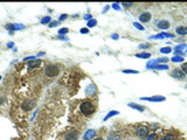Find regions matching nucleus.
Returning a JSON list of instances; mask_svg holds the SVG:
<instances>
[{
    "label": "nucleus",
    "mask_w": 187,
    "mask_h": 140,
    "mask_svg": "<svg viewBox=\"0 0 187 140\" xmlns=\"http://www.w3.org/2000/svg\"><path fill=\"white\" fill-rule=\"evenodd\" d=\"M80 111L84 116H91L96 111V105L91 100H83L80 104Z\"/></svg>",
    "instance_id": "1"
},
{
    "label": "nucleus",
    "mask_w": 187,
    "mask_h": 140,
    "mask_svg": "<svg viewBox=\"0 0 187 140\" xmlns=\"http://www.w3.org/2000/svg\"><path fill=\"white\" fill-rule=\"evenodd\" d=\"M60 71H61V68H60V65H57V64H48L44 68V75L50 78H54V77H56V76H58L60 75Z\"/></svg>",
    "instance_id": "2"
},
{
    "label": "nucleus",
    "mask_w": 187,
    "mask_h": 140,
    "mask_svg": "<svg viewBox=\"0 0 187 140\" xmlns=\"http://www.w3.org/2000/svg\"><path fill=\"white\" fill-rule=\"evenodd\" d=\"M35 105H36V100L33 98H28V99H25L21 103V109L24 111H29L33 107H35Z\"/></svg>",
    "instance_id": "3"
},
{
    "label": "nucleus",
    "mask_w": 187,
    "mask_h": 140,
    "mask_svg": "<svg viewBox=\"0 0 187 140\" xmlns=\"http://www.w3.org/2000/svg\"><path fill=\"white\" fill-rule=\"evenodd\" d=\"M80 132L77 130H70L64 134V140H78Z\"/></svg>",
    "instance_id": "4"
},
{
    "label": "nucleus",
    "mask_w": 187,
    "mask_h": 140,
    "mask_svg": "<svg viewBox=\"0 0 187 140\" xmlns=\"http://www.w3.org/2000/svg\"><path fill=\"white\" fill-rule=\"evenodd\" d=\"M136 133L139 138H146L148 135V127L144 125H139L136 130Z\"/></svg>",
    "instance_id": "5"
},
{
    "label": "nucleus",
    "mask_w": 187,
    "mask_h": 140,
    "mask_svg": "<svg viewBox=\"0 0 187 140\" xmlns=\"http://www.w3.org/2000/svg\"><path fill=\"white\" fill-rule=\"evenodd\" d=\"M85 94H87L88 96H90V97L95 96V95L97 94V87H96L94 83H90V84L85 88Z\"/></svg>",
    "instance_id": "6"
},
{
    "label": "nucleus",
    "mask_w": 187,
    "mask_h": 140,
    "mask_svg": "<svg viewBox=\"0 0 187 140\" xmlns=\"http://www.w3.org/2000/svg\"><path fill=\"white\" fill-rule=\"evenodd\" d=\"M41 64H42V61L39 60V58H38V60L35 58V60L29 61L28 64H27V68H28L29 70H33V69H36V68H39Z\"/></svg>",
    "instance_id": "7"
},
{
    "label": "nucleus",
    "mask_w": 187,
    "mask_h": 140,
    "mask_svg": "<svg viewBox=\"0 0 187 140\" xmlns=\"http://www.w3.org/2000/svg\"><path fill=\"white\" fill-rule=\"evenodd\" d=\"M95 135H96V131L95 130H88L87 132L84 133V135H83V139H85V140L94 139Z\"/></svg>",
    "instance_id": "8"
},
{
    "label": "nucleus",
    "mask_w": 187,
    "mask_h": 140,
    "mask_svg": "<svg viewBox=\"0 0 187 140\" xmlns=\"http://www.w3.org/2000/svg\"><path fill=\"white\" fill-rule=\"evenodd\" d=\"M172 76H173V77H175V78H180V80H182V78L185 77V74L182 73L181 70L174 69V70H173V73H172Z\"/></svg>",
    "instance_id": "9"
},
{
    "label": "nucleus",
    "mask_w": 187,
    "mask_h": 140,
    "mask_svg": "<svg viewBox=\"0 0 187 140\" xmlns=\"http://www.w3.org/2000/svg\"><path fill=\"white\" fill-rule=\"evenodd\" d=\"M141 99H146V100H150V102H163V100H165V97L164 96H154V97H150V98L144 97V98H141Z\"/></svg>",
    "instance_id": "10"
},
{
    "label": "nucleus",
    "mask_w": 187,
    "mask_h": 140,
    "mask_svg": "<svg viewBox=\"0 0 187 140\" xmlns=\"http://www.w3.org/2000/svg\"><path fill=\"white\" fill-rule=\"evenodd\" d=\"M157 26L159 27L160 29H167V28H170V22L168 21H166V20H161V21H159L158 22V25Z\"/></svg>",
    "instance_id": "11"
},
{
    "label": "nucleus",
    "mask_w": 187,
    "mask_h": 140,
    "mask_svg": "<svg viewBox=\"0 0 187 140\" xmlns=\"http://www.w3.org/2000/svg\"><path fill=\"white\" fill-rule=\"evenodd\" d=\"M139 19H140V21L141 22H147V21H150V19H151V14L150 13H143V14H140L139 15Z\"/></svg>",
    "instance_id": "12"
},
{
    "label": "nucleus",
    "mask_w": 187,
    "mask_h": 140,
    "mask_svg": "<svg viewBox=\"0 0 187 140\" xmlns=\"http://www.w3.org/2000/svg\"><path fill=\"white\" fill-rule=\"evenodd\" d=\"M175 32H177L179 35H186L187 34V27L186 26H179V27H177Z\"/></svg>",
    "instance_id": "13"
},
{
    "label": "nucleus",
    "mask_w": 187,
    "mask_h": 140,
    "mask_svg": "<svg viewBox=\"0 0 187 140\" xmlns=\"http://www.w3.org/2000/svg\"><path fill=\"white\" fill-rule=\"evenodd\" d=\"M108 140H122V135L119 133H110L108 135Z\"/></svg>",
    "instance_id": "14"
},
{
    "label": "nucleus",
    "mask_w": 187,
    "mask_h": 140,
    "mask_svg": "<svg viewBox=\"0 0 187 140\" xmlns=\"http://www.w3.org/2000/svg\"><path fill=\"white\" fill-rule=\"evenodd\" d=\"M50 22H51V19L49 15H46V17H43L40 20V24L41 25H47V24H50Z\"/></svg>",
    "instance_id": "15"
},
{
    "label": "nucleus",
    "mask_w": 187,
    "mask_h": 140,
    "mask_svg": "<svg viewBox=\"0 0 187 140\" xmlns=\"http://www.w3.org/2000/svg\"><path fill=\"white\" fill-rule=\"evenodd\" d=\"M69 32V29L67 28V27H63V28H60L58 29V32H57V34L60 35V36H63V35H66L67 33Z\"/></svg>",
    "instance_id": "16"
},
{
    "label": "nucleus",
    "mask_w": 187,
    "mask_h": 140,
    "mask_svg": "<svg viewBox=\"0 0 187 140\" xmlns=\"http://www.w3.org/2000/svg\"><path fill=\"white\" fill-rule=\"evenodd\" d=\"M96 25H97V20H96V19H91V20H89V21H88L87 26H88V28H90V27H95Z\"/></svg>",
    "instance_id": "17"
},
{
    "label": "nucleus",
    "mask_w": 187,
    "mask_h": 140,
    "mask_svg": "<svg viewBox=\"0 0 187 140\" xmlns=\"http://www.w3.org/2000/svg\"><path fill=\"white\" fill-rule=\"evenodd\" d=\"M5 28L7 29V30H10V34H13V32H14V24H7V25H5Z\"/></svg>",
    "instance_id": "18"
},
{
    "label": "nucleus",
    "mask_w": 187,
    "mask_h": 140,
    "mask_svg": "<svg viewBox=\"0 0 187 140\" xmlns=\"http://www.w3.org/2000/svg\"><path fill=\"white\" fill-rule=\"evenodd\" d=\"M129 106L134 107V109L139 110V111H144V106H140V105H137V104H134V103H130V104H129Z\"/></svg>",
    "instance_id": "19"
},
{
    "label": "nucleus",
    "mask_w": 187,
    "mask_h": 140,
    "mask_svg": "<svg viewBox=\"0 0 187 140\" xmlns=\"http://www.w3.org/2000/svg\"><path fill=\"white\" fill-rule=\"evenodd\" d=\"M150 54L148 53H141V54H137V57H141V58H147L150 57Z\"/></svg>",
    "instance_id": "20"
},
{
    "label": "nucleus",
    "mask_w": 187,
    "mask_h": 140,
    "mask_svg": "<svg viewBox=\"0 0 187 140\" xmlns=\"http://www.w3.org/2000/svg\"><path fill=\"white\" fill-rule=\"evenodd\" d=\"M26 27L24 25H19V24H14V30H19V29H25Z\"/></svg>",
    "instance_id": "21"
},
{
    "label": "nucleus",
    "mask_w": 187,
    "mask_h": 140,
    "mask_svg": "<svg viewBox=\"0 0 187 140\" xmlns=\"http://www.w3.org/2000/svg\"><path fill=\"white\" fill-rule=\"evenodd\" d=\"M160 140H174V135H172V134H167V135H165L164 138H161Z\"/></svg>",
    "instance_id": "22"
},
{
    "label": "nucleus",
    "mask_w": 187,
    "mask_h": 140,
    "mask_svg": "<svg viewBox=\"0 0 187 140\" xmlns=\"http://www.w3.org/2000/svg\"><path fill=\"white\" fill-rule=\"evenodd\" d=\"M181 71L186 75L187 74V62L186 63H182V65H181Z\"/></svg>",
    "instance_id": "23"
},
{
    "label": "nucleus",
    "mask_w": 187,
    "mask_h": 140,
    "mask_svg": "<svg viewBox=\"0 0 187 140\" xmlns=\"http://www.w3.org/2000/svg\"><path fill=\"white\" fill-rule=\"evenodd\" d=\"M115 114H118V112H117V111H112V112H110V113H108V116L104 118V120H107V119H109L110 117L115 116Z\"/></svg>",
    "instance_id": "24"
},
{
    "label": "nucleus",
    "mask_w": 187,
    "mask_h": 140,
    "mask_svg": "<svg viewBox=\"0 0 187 140\" xmlns=\"http://www.w3.org/2000/svg\"><path fill=\"white\" fill-rule=\"evenodd\" d=\"M58 25H60L58 21H51L50 24H49V27H50V28H54V27H57Z\"/></svg>",
    "instance_id": "25"
},
{
    "label": "nucleus",
    "mask_w": 187,
    "mask_h": 140,
    "mask_svg": "<svg viewBox=\"0 0 187 140\" xmlns=\"http://www.w3.org/2000/svg\"><path fill=\"white\" fill-rule=\"evenodd\" d=\"M67 18H68V15H67V14H62V15H60V18H58V22H60V21H63V20H66Z\"/></svg>",
    "instance_id": "26"
},
{
    "label": "nucleus",
    "mask_w": 187,
    "mask_h": 140,
    "mask_svg": "<svg viewBox=\"0 0 187 140\" xmlns=\"http://www.w3.org/2000/svg\"><path fill=\"white\" fill-rule=\"evenodd\" d=\"M160 51L161 53H164V54H167V53H170L171 51V48H161Z\"/></svg>",
    "instance_id": "27"
},
{
    "label": "nucleus",
    "mask_w": 187,
    "mask_h": 140,
    "mask_svg": "<svg viewBox=\"0 0 187 140\" xmlns=\"http://www.w3.org/2000/svg\"><path fill=\"white\" fill-rule=\"evenodd\" d=\"M80 32L82 34H88V33H89V29H88V27H87V28H81Z\"/></svg>",
    "instance_id": "28"
},
{
    "label": "nucleus",
    "mask_w": 187,
    "mask_h": 140,
    "mask_svg": "<svg viewBox=\"0 0 187 140\" xmlns=\"http://www.w3.org/2000/svg\"><path fill=\"white\" fill-rule=\"evenodd\" d=\"M83 19H84V20H88V21H89V20H91V15H90V14H85L84 17H83Z\"/></svg>",
    "instance_id": "29"
},
{
    "label": "nucleus",
    "mask_w": 187,
    "mask_h": 140,
    "mask_svg": "<svg viewBox=\"0 0 187 140\" xmlns=\"http://www.w3.org/2000/svg\"><path fill=\"white\" fill-rule=\"evenodd\" d=\"M124 73H132V74H137L138 71H136V70H124Z\"/></svg>",
    "instance_id": "30"
},
{
    "label": "nucleus",
    "mask_w": 187,
    "mask_h": 140,
    "mask_svg": "<svg viewBox=\"0 0 187 140\" xmlns=\"http://www.w3.org/2000/svg\"><path fill=\"white\" fill-rule=\"evenodd\" d=\"M7 47H8V48H14V43H13V42H8Z\"/></svg>",
    "instance_id": "31"
},
{
    "label": "nucleus",
    "mask_w": 187,
    "mask_h": 140,
    "mask_svg": "<svg viewBox=\"0 0 187 140\" xmlns=\"http://www.w3.org/2000/svg\"><path fill=\"white\" fill-rule=\"evenodd\" d=\"M57 39H60V40H63V41H68V37H67V36H58Z\"/></svg>",
    "instance_id": "32"
},
{
    "label": "nucleus",
    "mask_w": 187,
    "mask_h": 140,
    "mask_svg": "<svg viewBox=\"0 0 187 140\" xmlns=\"http://www.w3.org/2000/svg\"><path fill=\"white\" fill-rule=\"evenodd\" d=\"M44 54H46V53H44V51H41V53H39V54H38V55H36V57H40V56H43Z\"/></svg>",
    "instance_id": "33"
},
{
    "label": "nucleus",
    "mask_w": 187,
    "mask_h": 140,
    "mask_svg": "<svg viewBox=\"0 0 187 140\" xmlns=\"http://www.w3.org/2000/svg\"><path fill=\"white\" fill-rule=\"evenodd\" d=\"M140 48H147V47H150V44H141V46H139Z\"/></svg>",
    "instance_id": "34"
},
{
    "label": "nucleus",
    "mask_w": 187,
    "mask_h": 140,
    "mask_svg": "<svg viewBox=\"0 0 187 140\" xmlns=\"http://www.w3.org/2000/svg\"><path fill=\"white\" fill-rule=\"evenodd\" d=\"M134 26H136L137 28H139V29H143V27H141V26H139L138 24H134Z\"/></svg>",
    "instance_id": "35"
},
{
    "label": "nucleus",
    "mask_w": 187,
    "mask_h": 140,
    "mask_svg": "<svg viewBox=\"0 0 187 140\" xmlns=\"http://www.w3.org/2000/svg\"><path fill=\"white\" fill-rule=\"evenodd\" d=\"M92 140H104L103 138H95V139H92Z\"/></svg>",
    "instance_id": "36"
},
{
    "label": "nucleus",
    "mask_w": 187,
    "mask_h": 140,
    "mask_svg": "<svg viewBox=\"0 0 187 140\" xmlns=\"http://www.w3.org/2000/svg\"><path fill=\"white\" fill-rule=\"evenodd\" d=\"M1 78H3V77H1V76H0V81H1Z\"/></svg>",
    "instance_id": "37"
}]
</instances>
